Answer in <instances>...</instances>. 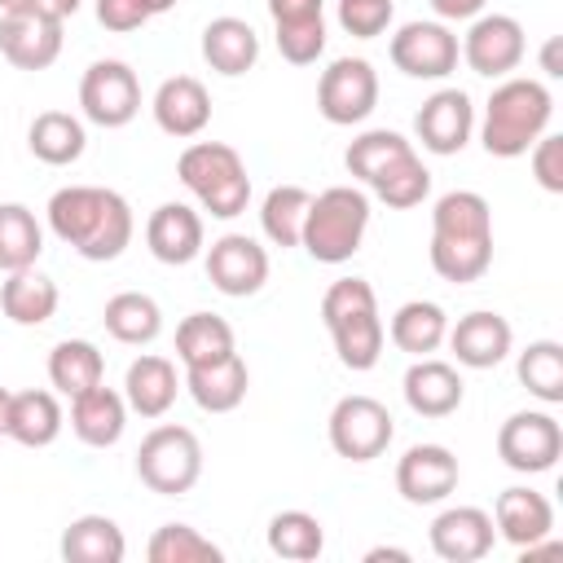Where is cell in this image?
<instances>
[{
  "label": "cell",
  "mask_w": 563,
  "mask_h": 563,
  "mask_svg": "<svg viewBox=\"0 0 563 563\" xmlns=\"http://www.w3.org/2000/svg\"><path fill=\"white\" fill-rule=\"evenodd\" d=\"M44 211H48L53 238L92 264L119 260L132 242V229H136L128 198L119 189H106V185H66L48 198Z\"/></svg>",
  "instance_id": "obj_1"
},
{
  "label": "cell",
  "mask_w": 563,
  "mask_h": 563,
  "mask_svg": "<svg viewBox=\"0 0 563 563\" xmlns=\"http://www.w3.org/2000/svg\"><path fill=\"white\" fill-rule=\"evenodd\" d=\"M493 264V211L475 189H449L431 207V268L453 282H479Z\"/></svg>",
  "instance_id": "obj_2"
},
{
  "label": "cell",
  "mask_w": 563,
  "mask_h": 563,
  "mask_svg": "<svg viewBox=\"0 0 563 563\" xmlns=\"http://www.w3.org/2000/svg\"><path fill=\"white\" fill-rule=\"evenodd\" d=\"M550 114H554V97L541 79H506L493 88L484 106L479 145L493 158H519L550 128Z\"/></svg>",
  "instance_id": "obj_3"
},
{
  "label": "cell",
  "mask_w": 563,
  "mask_h": 563,
  "mask_svg": "<svg viewBox=\"0 0 563 563\" xmlns=\"http://www.w3.org/2000/svg\"><path fill=\"white\" fill-rule=\"evenodd\" d=\"M321 321L334 339V352L347 369L365 374L378 365L383 356V317H378V299L374 286L365 277H339L330 282V290L321 295Z\"/></svg>",
  "instance_id": "obj_4"
},
{
  "label": "cell",
  "mask_w": 563,
  "mask_h": 563,
  "mask_svg": "<svg viewBox=\"0 0 563 563\" xmlns=\"http://www.w3.org/2000/svg\"><path fill=\"white\" fill-rule=\"evenodd\" d=\"M176 176L180 185L202 202V211H211L216 220H233L246 211L251 202V176L246 163L233 145L224 141H194L180 158H176Z\"/></svg>",
  "instance_id": "obj_5"
},
{
  "label": "cell",
  "mask_w": 563,
  "mask_h": 563,
  "mask_svg": "<svg viewBox=\"0 0 563 563\" xmlns=\"http://www.w3.org/2000/svg\"><path fill=\"white\" fill-rule=\"evenodd\" d=\"M365 229H369V198L356 185H330L308 202L299 246L317 264H343L361 251Z\"/></svg>",
  "instance_id": "obj_6"
},
{
  "label": "cell",
  "mask_w": 563,
  "mask_h": 563,
  "mask_svg": "<svg viewBox=\"0 0 563 563\" xmlns=\"http://www.w3.org/2000/svg\"><path fill=\"white\" fill-rule=\"evenodd\" d=\"M136 475L150 493L158 497H180L198 484L202 475V444L189 427H176V422H163L154 427L141 449H136Z\"/></svg>",
  "instance_id": "obj_7"
},
{
  "label": "cell",
  "mask_w": 563,
  "mask_h": 563,
  "mask_svg": "<svg viewBox=\"0 0 563 563\" xmlns=\"http://www.w3.org/2000/svg\"><path fill=\"white\" fill-rule=\"evenodd\" d=\"M396 422L383 400L374 396H343L330 409V449L347 462H374L387 453Z\"/></svg>",
  "instance_id": "obj_8"
},
{
  "label": "cell",
  "mask_w": 563,
  "mask_h": 563,
  "mask_svg": "<svg viewBox=\"0 0 563 563\" xmlns=\"http://www.w3.org/2000/svg\"><path fill=\"white\" fill-rule=\"evenodd\" d=\"M79 106L84 119H92L97 128H128L141 110V79L128 62L119 57H101L84 70L79 79Z\"/></svg>",
  "instance_id": "obj_9"
},
{
  "label": "cell",
  "mask_w": 563,
  "mask_h": 563,
  "mask_svg": "<svg viewBox=\"0 0 563 563\" xmlns=\"http://www.w3.org/2000/svg\"><path fill=\"white\" fill-rule=\"evenodd\" d=\"M497 457L519 475H541L563 457V427L545 409H519L497 431Z\"/></svg>",
  "instance_id": "obj_10"
},
{
  "label": "cell",
  "mask_w": 563,
  "mask_h": 563,
  "mask_svg": "<svg viewBox=\"0 0 563 563\" xmlns=\"http://www.w3.org/2000/svg\"><path fill=\"white\" fill-rule=\"evenodd\" d=\"M374 106H378V70L365 57H334L321 70L317 110L325 114V123L352 128V123L369 119Z\"/></svg>",
  "instance_id": "obj_11"
},
{
  "label": "cell",
  "mask_w": 563,
  "mask_h": 563,
  "mask_svg": "<svg viewBox=\"0 0 563 563\" xmlns=\"http://www.w3.org/2000/svg\"><path fill=\"white\" fill-rule=\"evenodd\" d=\"M387 53H391V66L409 79H444L457 70V57H462L457 35L444 22H405L391 35Z\"/></svg>",
  "instance_id": "obj_12"
},
{
  "label": "cell",
  "mask_w": 563,
  "mask_h": 563,
  "mask_svg": "<svg viewBox=\"0 0 563 563\" xmlns=\"http://www.w3.org/2000/svg\"><path fill=\"white\" fill-rule=\"evenodd\" d=\"M457 48H462V62L475 75L501 79L523 62L528 40H523V26L510 13H479V18H471V31L462 35Z\"/></svg>",
  "instance_id": "obj_13"
},
{
  "label": "cell",
  "mask_w": 563,
  "mask_h": 563,
  "mask_svg": "<svg viewBox=\"0 0 563 563\" xmlns=\"http://www.w3.org/2000/svg\"><path fill=\"white\" fill-rule=\"evenodd\" d=\"M207 277L220 295L246 299L268 282V251L246 233H224L207 251Z\"/></svg>",
  "instance_id": "obj_14"
},
{
  "label": "cell",
  "mask_w": 563,
  "mask_h": 563,
  "mask_svg": "<svg viewBox=\"0 0 563 563\" xmlns=\"http://www.w3.org/2000/svg\"><path fill=\"white\" fill-rule=\"evenodd\" d=\"M413 132H418L422 150H431V154H440V158L457 154V150L471 141V132H475V106H471V97H466L462 88H440V92H431V97L422 101V110L413 114Z\"/></svg>",
  "instance_id": "obj_15"
},
{
  "label": "cell",
  "mask_w": 563,
  "mask_h": 563,
  "mask_svg": "<svg viewBox=\"0 0 563 563\" xmlns=\"http://www.w3.org/2000/svg\"><path fill=\"white\" fill-rule=\"evenodd\" d=\"M457 457L444 444H413L396 462V493L409 506H435L457 488Z\"/></svg>",
  "instance_id": "obj_16"
},
{
  "label": "cell",
  "mask_w": 563,
  "mask_h": 563,
  "mask_svg": "<svg viewBox=\"0 0 563 563\" xmlns=\"http://www.w3.org/2000/svg\"><path fill=\"white\" fill-rule=\"evenodd\" d=\"M493 541H497L493 515L479 506H449L431 519V550L444 563H475L493 550Z\"/></svg>",
  "instance_id": "obj_17"
},
{
  "label": "cell",
  "mask_w": 563,
  "mask_h": 563,
  "mask_svg": "<svg viewBox=\"0 0 563 563\" xmlns=\"http://www.w3.org/2000/svg\"><path fill=\"white\" fill-rule=\"evenodd\" d=\"M444 339H449L457 365H466V369H493V365H501L510 356V343H515L510 321L501 312H488V308H475V312L457 317V325H449Z\"/></svg>",
  "instance_id": "obj_18"
},
{
  "label": "cell",
  "mask_w": 563,
  "mask_h": 563,
  "mask_svg": "<svg viewBox=\"0 0 563 563\" xmlns=\"http://www.w3.org/2000/svg\"><path fill=\"white\" fill-rule=\"evenodd\" d=\"M405 405L418 413V418H449L457 413L462 396H466V383L462 374L449 365V361H435V356H418L409 369H405Z\"/></svg>",
  "instance_id": "obj_19"
},
{
  "label": "cell",
  "mask_w": 563,
  "mask_h": 563,
  "mask_svg": "<svg viewBox=\"0 0 563 563\" xmlns=\"http://www.w3.org/2000/svg\"><path fill=\"white\" fill-rule=\"evenodd\" d=\"M150 110H154V123H158L167 136L189 141V136H198V132L211 123V92H207L194 75H172V79L158 84Z\"/></svg>",
  "instance_id": "obj_20"
},
{
  "label": "cell",
  "mask_w": 563,
  "mask_h": 563,
  "mask_svg": "<svg viewBox=\"0 0 563 563\" xmlns=\"http://www.w3.org/2000/svg\"><path fill=\"white\" fill-rule=\"evenodd\" d=\"M145 246L158 264H189L202 255V216L185 202H163L145 220Z\"/></svg>",
  "instance_id": "obj_21"
},
{
  "label": "cell",
  "mask_w": 563,
  "mask_h": 563,
  "mask_svg": "<svg viewBox=\"0 0 563 563\" xmlns=\"http://www.w3.org/2000/svg\"><path fill=\"white\" fill-rule=\"evenodd\" d=\"M0 53L18 70H48L62 53V22L0 13Z\"/></svg>",
  "instance_id": "obj_22"
},
{
  "label": "cell",
  "mask_w": 563,
  "mask_h": 563,
  "mask_svg": "<svg viewBox=\"0 0 563 563\" xmlns=\"http://www.w3.org/2000/svg\"><path fill=\"white\" fill-rule=\"evenodd\" d=\"M123 427H128V400L97 383L79 396H70V431L88 444V449H110L123 440Z\"/></svg>",
  "instance_id": "obj_23"
},
{
  "label": "cell",
  "mask_w": 563,
  "mask_h": 563,
  "mask_svg": "<svg viewBox=\"0 0 563 563\" xmlns=\"http://www.w3.org/2000/svg\"><path fill=\"white\" fill-rule=\"evenodd\" d=\"M493 528L501 541H510L515 550L541 541L554 532V506L545 493L537 488H506L497 493V506H493Z\"/></svg>",
  "instance_id": "obj_24"
},
{
  "label": "cell",
  "mask_w": 563,
  "mask_h": 563,
  "mask_svg": "<svg viewBox=\"0 0 563 563\" xmlns=\"http://www.w3.org/2000/svg\"><path fill=\"white\" fill-rule=\"evenodd\" d=\"M185 387L194 396L198 409L207 413H229L246 400V387H251V374H246V361L238 352L211 361V365H189L185 369Z\"/></svg>",
  "instance_id": "obj_25"
},
{
  "label": "cell",
  "mask_w": 563,
  "mask_h": 563,
  "mask_svg": "<svg viewBox=\"0 0 563 563\" xmlns=\"http://www.w3.org/2000/svg\"><path fill=\"white\" fill-rule=\"evenodd\" d=\"M176 391H180V383H176V365L167 356H154V352L136 356L123 374V400L141 418H163L176 405Z\"/></svg>",
  "instance_id": "obj_26"
},
{
  "label": "cell",
  "mask_w": 563,
  "mask_h": 563,
  "mask_svg": "<svg viewBox=\"0 0 563 563\" xmlns=\"http://www.w3.org/2000/svg\"><path fill=\"white\" fill-rule=\"evenodd\" d=\"M4 435L22 449H48L62 435V405L53 391H9V418Z\"/></svg>",
  "instance_id": "obj_27"
},
{
  "label": "cell",
  "mask_w": 563,
  "mask_h": 563,
  "mask_svg": "<svg viewBox=\"0 0 563 563\" xmlns=\"http://www.w3.org/2000/svg\"><path fill=\"white\" fill-rule=\"evenodd\" d=\"M202 57L220 75H246L260 62V35L242 18H211L202 26Z\"/></svg>",
  "instance_id": "obj_28"
},
{
  "label": "cell",
  "mask_w": 563,
  "mask_h": 563,
  "mask_svg": "<svg viewBox=\"0 0 563 563\" xmlns=\"http://www.w3.org/2000/svg\"><path fill=\"white\" fill-rule=\"evenodd\" d=\"M101 321H106V334L128 347H145L163 334V308L141 290H119L114 299H106Z\"/></svg>",
  "instance_id": "obj_29"
},
{
  "label": "cell",
  "mask_w": 563,
  "mask_h": 563,
  "mask_svg": "<svg viewBox=\"0 0 563 563\" xmlns=\"http://www.w3.org/2000/svg\"><path fill=\"white\" fill-rule=\"evenodd\" d=\"M128 541L123 528L106 515H79L62 532V559L66 563H123Z\"/></svg>",
  "instance_id": "obj_30"
},
{
  "label": "cell",
  "mask_w": 563,
  "mask_h": 563,
  "mask_svg": "<svg viewBox=\"0 0 563 563\" xmlns=\"http://www.w3.org/2000/svg\"><path fill=\"white\" fill-rule=\"evenodd\" d=\"M26 145H31V154H35L40 163H48V167H70V163L84 154L88 132H84V123H79L75 114H66V110H44V114L31 119Z\"/></svg>",
  "instance_id": "obj_31"
},
{
  "label": "cell",
  "mask_w": 563,
  "mask_h": 563,
  "mask_svg": "<svg viewBox=\"0 0 563 563\" xmlns=\"http://www.w3.org/2000/svg\"><path fill=\"white\" fill-rule=\"evenodd\" d=\"M0 308L13 325H44L57 312V282L35 268H18L0 286Z\"/></svg>",
  "instance_id": "obj_32"
},
{
  "label": "cell",
  "mask_w": 563,
  "mask_h": 563,
  "mask_svg": "<svg viewBox=\"0 0 563 563\" xmlns=\"http://www.w3.org/2000/svg\"><path fill=\"white\" fill-rule=\"evenodd\" d=\"M48 383L62 396H79L97 383H106V356L97 352V343L88 339H62L48 352Z\"/></svg>",
  "instance_id": "obj_33"
},
{
  "label": "cell",
  "mask_w": 563,
  "mask_h": 563,
  "mask_svg": "<svg viewBox=\"0 0 563 563\" xmlns=\"http://www.w3.org/2000/svg\"><path fill=\"white\" fill-rule=\"evenodd\" d=\"M444 334H449V317L431 299H409L391 317V343L409 356H431L444 343Z\"/></svg>",
  "instance_id": "obj_34"
},
{
  "label": "cell",
  "mask_w": 563,
  "mask_h": 563,
  "mask_svg": "<svg viewBox=\"0 0 563 563\" xmlns=\"http://www.w3.org/2000/svg\"><path fill=\"white\" fill-rule=\"evenodd\" d=\"M238 352L233 347V325L216 312H189L180 325H176V356L189 365H211L220 356Z\"/></svg>",
  "instance_id": "obj_35"
},
{
  "label": "cell",
  "mask_w": 563,
  "mask_h": 563,
  "mask_svg": "<svg viewBox=\"0 0 563 563\" xmlns=\"http://www.w3.org/2000/svg\"><path fill=\"white\" fill-rule=\"evenodd\" d=\"M40 251H44V229L35 211L22 202H0V268L4 273L35 268Z\"/></svg>",
  "instance_id": "obj_36"
},
{
  "label": "cell",
  "mask_w": 563,
  "mask_h": 563,
  "mask_svg": "<svg viewBox=\"0 0 563 563\" xmlns=\"http://www.w3.org/2000/svg\"><path fill=\"white\" fill-rule=\"evenodd\" d=\"M312 194L303 185H277L268 189L264 207H260V229L273 246H299L303 238V216H308Z\"/></svg>",
  "instance_id": "obj_37"
},
{
  "label": "cell",
  "mask_w": 563,
  "mask_h": 563,
  "mask_svg": "<svg viewBox=\"0 0 563 563\" xmlns=\"http://www.w3.org/2000/svg\"><path fill=\"white\" fill-rule=\"evenodd\" d=\"M268 550L277 559H290V563H312L325 550L321 519L308 515V510H282V515H273L268 519Z\"/></svg>",
  "instance_id": "obj_38"
},
{
  "label": "cell",
  "mask_w": 563,
  "mask_h": 563,
  "mask_svg": "<svg viewBox=\"0 0 563 563\" xmlns=\"http://www.w3.org/2000/svg\"><path fill=\"white\" fill-rule=\"evenodd\" d=\"M369 189H374L387 207L409 211V207H418V202L431 194V172L422 167V158H418L413 150H405L396 163H387V167L369 180Z\"/></svg>",
  "instance_id": "obj_39"
},
{
  "label": "cell",
  "mask_w": 563,
  "mask_h": 563,
  "mask_svg": "<svg viewBox=\"0 0 563 563\" xmlns=\"http://www.w3.org/2000/svg\"><path fill=\"white\" fill-rule=\"evenodd\" d=\"M519 383L541 400V405H559L563 400V347L554 339H537L519 352Z\"/></svg>",
  "instance_id": "obj_40"
},
{
  "label": "cell",
  "mask_w": 563,
  "mask_h": 563,
  "mask_svg": "<svg viewBox=\"0 0 563 563\" xmlns=\"http://www.w3.org/2000/svg\"><path fill=\"white\" fill-rule=\"evenodd\" d=\"M145 554H150V563H220L224 559V550L189 523H163L150 537Z\"/></svg>",
  "instance_id": "obj_41"
},
{
  "label": "cell",
  "mask_w": 563,
  "mask_h": 563,
  "mask_svg": "<svg viewBox=\"0 0 563 563\" xmlns=\"http://www.w3.org/2000/svg\"><path fill=\"white\" fill-rule=\"evenodd\" d=\"M405 150H413L400 132H391V128H369V132H361L352 145H347V154H343V163H347V172L356 176V180H374L387 163H396Z\"/></svg>",
  "instance_id": "obj_42"
},
{
  "label": "cell",
  "mask_w": 563,
  "mask_h": 563,
  "mask_svg": "<svg viewBox=\"0 0 563 563\" xmlns=\"http://www.w3.org/2000/svg\"><path fill=\"white\" fill-rule=\"evenodd\" d=\"M277 53L290 66H308L325 53V18H303V22H282L277 26Z\"/></svg>",
  "instance_id": "obj_43"
},
{
  "label": "cell",
  "mask_w": 563,
  "mask_h": 563,
  "mask_svg": "<svg viewBox=\"0 0 563 563\" xmlns=\"http://www.w3.org/2000/svg\"><path fill=\"white\" fill-rule=\"evenodd\" d=\"M176 0H97V22L114 35H128L136 26H145L150 18L167 13Z\"/></svg>",
  "instance_id": "obj_44"
},
{
  "label": "cell",
  "mask_w": 563,
  "mask_h": 563,
  "mask_svg": "<svg viewBox=\"0 0 563 563\" xmlns=\"http://www.w3.org/2000/svg\"><path fill=\"white\" fill-rule=\"evenodd\" d=\"M339 26L356 40H374L391 26V0H339Z\"/></svg>",
  "instance_id": "obj_45"
},
{
  "label": "cell",
  "mask_w": 563,
  "mask_h": 563,
  "mask_svg": "<svg viewBox=\"0 0 563 563\" xmlns=\"http://www.w3.org/2000/svg\"><path fill=\"white\" fill-rule=\"evenodd\" d=\"M532 176H537L541 189L563 194V136L541 132V136L532 141Z\"/></svg>",
  "instance_id": "obj_46"
},
{
  "label": "cell",
  "mask_w": 563,
  "mask_h": 563,
  "mask_svg": "<svg viewBox=\"0 0 563 563\" xmlns=\"http://www.w3.org/2000/svg\"><path fill=\"white\" fill-rule=\"evenodd\" d=\"M84 0H0V13H22V18H53V22H66L75 18Z\"/></svg>",
  "instance_id": "obj_47"
},
{
  "label": "cell",
  "mask_w": 563,
  "mask_h": 563,
  "mask_svg": "<svg viewBox=\"0 0 563 563\" xmlns=\"http://www.w3.org/2000/svg\"><path fill=\"white\" fill-rule=\"evenodd\" d=\"M268 13H273V26L303 22V18H325L321 13V0H268Z\"/></svg>",
  "instance_id": "obj_48"
},
{
  "label": "cell",
  "mask_w": 563,
  "mask_h": 563,
  "mask_svg": "<svg viewBox=\"0 0 563 563\" xmlns=\"http://www.w3.org/2000/svg\"><path fill=\"white\" fill-rule=\"evenodd\" d=\"M440 22H471L484 13V0H431Z\"/></svg>",
  "instance_id": "obj_49"
},
{
  "label": "cell",
  "mask_w": 563,
  "mask_h": 563,
  "mask_svg": "<svg viewBox=\"0 0 563 563\" xmlns=\"http://www.w3.org/2000/svg\"><path fill=\"white\" fill-rule=\"evenodd\" d=\"M559 48H563V40H559V35H550V40H545V48H541V70H545V75H554V79L563 75V62H559Z\"/></svg>",
  "instance_id": "obj_50"
},
{
  "label": "cell",
  "mask_w": 563,
  "mask_h": 563,
  "mask_svg": "<svg viewBox=\"0 0 563 563\" xmlns=\"http://www.w3.org/2000/svg\"><path fill=\"white\" fill-rule=\"evenodd\" d=\"M378 559H400V563H405V559H409V550H396V545H374V550L365 554V563H378Z\"/></svg>",
  "instance_id": "obj_51"
},
{
  "label": "cell",
  "mask_w": 563,
  "mask_h": 563,
  "mask_svg": "<svg viewBox=\"0 0 563 563\" xmlns=\"http://www.w3.org/2000/svg\"><path fill=\"white\" fill-rule=\"evenodd\" d=\"M4 418H9V391L0 387V435H4Z\"/></svg>",
  "instance_id": "obj_52"
}]
</instances>
